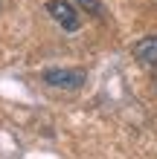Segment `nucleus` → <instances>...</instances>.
Wrapping results in <instances>:
<instances>
[{"label": "nucleus", "mask_w": 157, "mask_h": 159, "mask_svg": "<svg viewBox=\"0 0 157 159\" xmlns=\"http://www.w3.org/2000/svg\"><path fill=\"white\" fill-rule=\"evenodd\" d=\"M50 15H52V20L64 26L67 32H76L79 29V12H76V6L67 3V0H50Z\"/></svg>", "instance_id": "obj_1"}, {"label": "nucleus", "mask_w": 157, "mask_h": 159, "mask_svg": "<svg viewBox=\"0 0 157 159\" xmlns=\"http://www.w3.org/2000/svg\"><path fill=\"white\" fill-rule=\"evenodd\" d=\"M134 58L143 64L145 70H151L157 75V35H151V38H143L134 43Z\"/></svg>", "instance_id": "obj_2"}, {"label": "nucleus", "mask_w": 157, "mask_h": 159, "mask_svg": "<svg viewBox=\"0 0 157 159\" xmlns=\"http://www.w3.org/2000/svg\"><path fill=\"white\" fill-rule=\"evenodd\" d=\"M44 81L52 84V87H79L85 81V72L81 70H47Z\"/></svg>", "instance_id": "obj_3"}, {"label": "nucleus", "mask_w": 157, "mask_h": 159, "mask_svg": "<svg viewBox=\"0 0 157 159\" xmlns=\"http://www.w3.org/2000/svg\"><path fill=\"white\" fill-rule=\"evenodd\" d=\"M81 3H85V6H93V9H96V15H102V6H99V0H81Z\"/></svg>", "instance_id": "obj_4"}]
</instances>
